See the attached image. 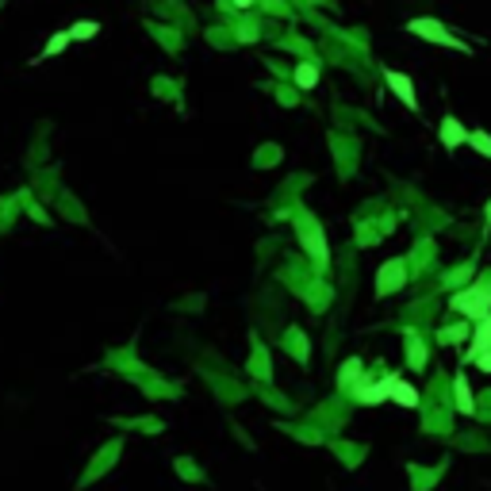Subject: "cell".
<instances>
[{
  "label": "cell",
  "mask_w": 491,
  "mask_h": 491,
  "mask_svg": "<svg viewBox=\"0 0 491 491\" xmlns=\"http://www.w3.org/2000/svg\"><path fill=\"white\" fill-rule=\"evenodd\" d=\"M476 365L484 368V372H491V354H484V357H476Z\"/></svg>",
  "instance_id": "obj_15"
},
{
  "label": "cell",
  "mask_w": 491,
  "mask_h": 491,
  "mask_svg": "<svg viewBox=\"0 0 491 491\" xmlns=\"http://www.w3.org/2000/svg\"><path fill=\"white\" fill-rule=\"evenodd\" d=\"M315 81H318V69L311 62H300L296 65V85L300 88H315Z\"/></svg>",
  "instance_id": "obj_8"
},
{
  "label": "cell",
  "mask_w": 491,
  "mask_h": 491,
  "mask_svg": "<svg viewBox=\"0 0 491 491\" xmlns=\"http://www.w3.org/2000/svg\"><path fill=\"white\" fill-rule=\"evenodd\" d=\"M457 407H461V415H472V391H469V380L464 376H457Z\"/></svg>",
  "instance_id": "obj_9"
},
{
  "label": "cell",
  "mask_w": 491,
  "mask_h": 491,
  "mask_svg": "<svg viewBox=\"0 0 491 491\" xmlns=\"http://www.w3.org/2000/svg\"><path fill=\"white\" fill-rule=\"evenodd\" d=\"M384 81H388V88L403 100V108H419V100H415V85H411V77L407 73H399V69H384Z\"/></svg>",
  "instance_id": "obj_3"
},
{
  "label": "cell",
  "mask_w": 491,
  "mask_h": 491,
  "mask_svg": "<svg viewBox=\"0 0 491 491\" xmlns=\"http://www.w3.org/2000/svg\"><path fill=\"white\" fill-rule=\"evenodd\" d=\"M487 227H491V203H487Z\"/></svg>",
  "instance_id": "obj_17"
},
{
  "label": "cell",
  "mask_w": 491,
  "mask_h": 491,
  "mask_svg": "<svg viewBox=\"0 0 491 491\" xmlns=\"http://www.w3.org/2000/svg\"><path fill=\"white\" fill-rule=\"evenodd\" d=\"M484 354H491V315H484L476 323V334H472V346H469V361H476Z\"/></svg>",
  "instance_id": "obj_4"
},
{
  "label": "cell",
  "mask_w": 491,
  "mask_h": 491,
  "mask_svg": "<svg viewBox=\"0 0 491 491\" xmlns=\"http://www.w3.org/2000/svg\"><path fill=\"white\" fill-rule=\"evenodd\" d=\"M441 142H445V150H457L461 142H469V130H464L453 116H445L441 119Z\"/></svg>",
  "instance_id": "obj_5"
},
{
  "label": "cell",
  "mask_w": 491,
  "mask_h": 491,
  "mask_svg": "<svg viewBox=\"0 0 491 491\" xmlns=\"http://www.w3.org/2000/svg\"><path fill=\"white\" fill-rule=\"evenodd\" d=\"M73 39H69V31H58V35L51 39V43H46V51H43V58H54V54H62L65 46H69Z\"/></svg>",
  "instance_id": "obj_12"
},
{
  "label": "cell",
  "mask_w": 491,
  "mask_h": 491,
  "mask_svg": "<svg viewBox=\"0 0 491 491\" xmlns=\"http://www.w3.org/2000/svg\"><path fill=\"white\" fill-rule=\"evenodd\" d=\"M407 31H411V35H419V39H426V43H433V46H445V51L472 54V46L464 43V39H457L453 31H445L438 20H411V23H407Z\"/></svg>",
  "instance_id": "obj_1"
},
{
  "label": "cell",
  "mask_w": 491,
  "mask_h": 491,
  "mask_svg": "<svg viewBox=\"0 0 491 491\" xmlns=\"http://www.w3.org/2000/svg\"><path fill=\"white\" fill-rule=\"evenodd\" d=\"M469 146H472V150H480L484 158H491V135H487V130H469Z\"/></svg>",
  "instance_id": "obj_11"
},
{
  "label": "cell",
  "mask_w": 491,
  "mask_h": 491,
  "mask_svg": "<svg viewBox=\"0 0 491 491\" xmlns=\"http://www.w3.org/2000/svg\"><path fill=\"white\" fill-rule=\"evenodd\" d=\"M407 361H411V365H422V346H419V342H411V346H407Z\"/></svg>",
  "instance_id": "obj_14"
},
{
  "label": "cell",
  "mask_w": 491,
  "mask_h": 491,
  "mask_svg": "<svg viewBox=\"0 0 491 491\" xmlns=\"http://www.w3.org/2000/svg\"><path fill=\"white\" fill-rule=\"evenodd\" d=\"M391 399H396L399 407H415V403H419V388L396 376V384H391Z\"/></svg>",
  "instance_id": "obj_7"
},
{
  "label": "cell",
  "mask_w": 491,
  "mask_h": 491,
  "mask_svg": "<svg viewBox=\"0 0 491 491\" xmlns=\"http://www.w3.org/2000/svg\"><path fill=\"white\" fill-rule=\"evenodd\" d=\"M96 31H100V23L85 20V23H73V27H69V39H73V43H85V39H93Z\"/></svg>",
  "instance_id": "obj_10"
},
{
  "label": "cell",
  "mask_w": 491,
  "mask_h": 491,
  "mask_svg": "<svg viewBox=\"0 0 491 491\" xmlns=\"http://www.w3.org/2000/svg\"><path fill=\"white\" fill-rule=\"evenodd\" d=\"M449 307L480 323L484 315H491V284H480V288H469V292H457V296L449 300Z\"/></svg>",
  "instance_id": "obj_2"
},
{
  "label": "cell",
  "mask_w": 491,
  "mask_h": 491,
  "mask_svg": "<svg viewBox=\"0 0 491 491\" xmlns=\"http://www.w3.org/2000/svg\"><path fill=\"white\" fill-rule=\"evenodd\" d=\"M231 4H234V8H250L253 0H231Z\"/></svg>",
  "instance_id": "obj_16"
},
{
  "label": "cell",
  "mask_w": 491,
  "mask_h": 491,
  "mask_svg": "<svg viewBox=\"0 0 491 491\" xmlns=\"http://www.w3.org/2000/svg\"><path fill=\"white\" fill-rule=\"evenodd\" d=\"M357 372H361V361H346V365H342V384H346V380H354Z\"/></svg>",
  "instance_id": "obj_13"
},
{
  "label": "cell",
  "mask_w": 491,
  "mask_h": 491,
  "mask_svg": "<svg viewBox=\"0 0 491 491\" xmlns=\"http://www.w3.org/2000/svg\"><path fill=\"white\" fill-rule=\"evenodd\" d=\"M391 384H396V376H391L388 384H368V388H357V399L361 403H384V399H391Z\"/></svg>",
  "instance_id": "obj_6"
}]
</instances>
